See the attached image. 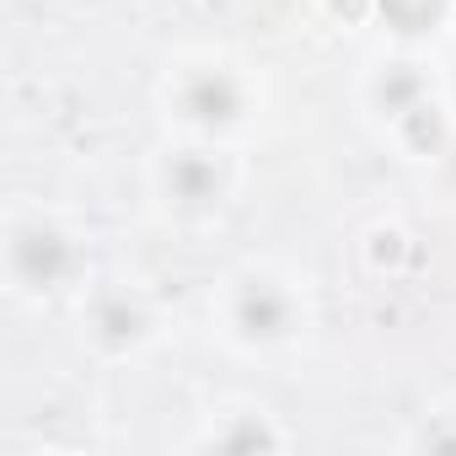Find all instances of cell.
Here are the masks:
<instances>
[{
    "label": "cell",
    "mask_w": 456,
    "mask_h": 456,
    "mask_svg": "<svg viewBox=\"0 0 456 456\" xmlns=\"http://www.w3.org/2000/svg\"><path fill=\"white\" fill-rule=\"evenodd\" d=\"M381 6H387V17H392L397 28H408V33L435 17V0H381Z\"/></svg>",
    "instance_id": "6da1fadb"
}]
</instances>
